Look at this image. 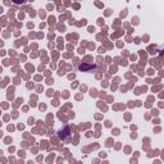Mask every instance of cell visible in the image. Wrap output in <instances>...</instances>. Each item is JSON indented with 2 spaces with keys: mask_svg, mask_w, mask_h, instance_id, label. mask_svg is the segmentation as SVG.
I'll return each instance as SVG.
<instances>
[{
  "mask_svg": "<svg viewBox=\"0 0 164 164\" xmlns=\"http://www.w3.org/2000/svg\"><path fill=\"white\" fill-rule=\"evenodd\" d=\"M12 1L14 3V4H17V5H21V4H23L26 0H12Z\"/></svg>",
  "mask_w": 164,
  "mask_h": 164,
  "instance_id": "6da1fadb",
  "label": "cell"
}]
</instances>
